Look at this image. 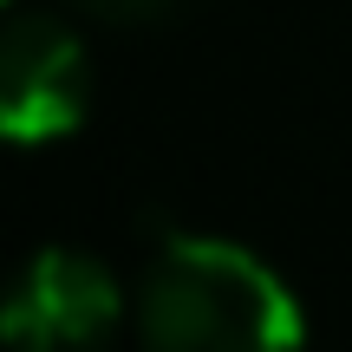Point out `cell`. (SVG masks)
Instances as JSON below:
<instances>
[{
    "mask_svg": "<svg viewBox=\"0 0 352 352\" xmlns=\"http://www.w3.org/2000/svg\"><path fill=\"white\" fill-rule=\"evenodd\" d=\"M131 327L144 352H300L307 340L294 287L222 235H170L131 294Z\"/></svg>",
    "mask_w": 352,
    "mask_h": 352,
    "instance_id": "6da1fadb",
    "label": "cell"
},
{
    "mask_svg": "<svg viewBox=\"0 0 352 352\" xmlns=\"http://www.w3.org/2000/svg\"><path fill=\"white\" fill-rule=\"evenodd\" d=\"M118 327H124L118 274L85 248H39L0 307V333L13 352H104Z\"/></svg>",
    "mask_w": 352,
    "mask_h": 352,
    "instance_id": "7a4b0ae2",
    "label": "cell"
},
{
    "mask_svg": "<svg viewBox=\"0 0 352 352\" xmlns=\"http://www.w3.org/2000/svg\"><path fill=\"white\" fill-rule=\"evenodd\" d=\"M91 111V59L52 13H20L0 39V131L13 144H59Z\"/></svg>",
    "mask_w": 352,
    "mask_h": 352,
    "instance_id": "3957f363",
    "label": "cell"
},
{
    "mask_svg": "<svg viewBox=\"0 0 352 352\" xmlns=\"http://www.w3.org/2000/svg\"><path fill=\"white\" fill-rule=\"evenodd\" d=\"M65 7L91 13V20H111V26H144V20H164L183 0H65Z\"/></svg>",
    "mask_w": 352,
    "mask_h": 352,
    "instance_id": "277c9868",
    "label": "cell"
}]
</instances>
